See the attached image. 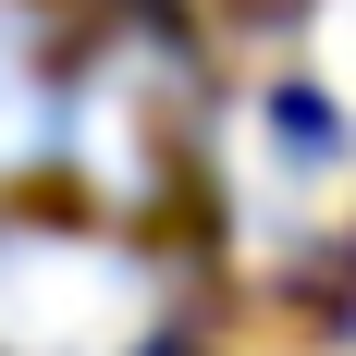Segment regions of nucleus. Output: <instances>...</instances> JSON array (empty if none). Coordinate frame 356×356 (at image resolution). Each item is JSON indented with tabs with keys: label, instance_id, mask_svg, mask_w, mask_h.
Masks as SVG:
<instances>
[{
	"label": "nucleus",
	"instance_id": "nucleus-2",
	"mask_svg": "<svg viewBox=\"0 0 356 356\" xmlns=\"http://www.w3.org/2000/svg\"><path fill=\"white\" fill-rule=\"evenodd\" d=\"M320 74H332V99L356 111V0H332V25H320Z\"/></svg>",
	"mask_w": 356,
	"mask_h": 356
},
{
	"label": "nucleus",
	"instance_id": "nucleus-1",
	"mask_svg": "<svg viewBox=\"0 0 356 356\" xmlns=\"http://www.w3.org/2000/svg\"><path fill=\"white\" fill-rule=\"evenodd\" d=\"M147 332V270L111 246L13 234L0 246V356H123Z\"/></svg>",
	"mask_w": 356,
	"mask_h": 356
}]
</instances>
